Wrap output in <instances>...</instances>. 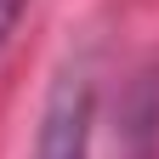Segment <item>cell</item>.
Segmentation results:
<instances>
[{"mask_svg": "<svg viewBox=\"0 0 159 159\" xmlns=\"http://www.w3.org/2000/svg\"><path fill=\"white\" fill-rule=\"evenodd\" d=\"M91 125H97V85L85 68H63L46 91L34 131V159H91Z\"/></svg>", "mask_w": 159, "mask_h": 159, "instance_id": "1", "label": "cell"}, {"mask_svg": "<svg viewBox=\"0 0 159 159\" xmlns=\"http://www.w3.org/2000/svg\"><path fill=\"white\" fill-rule=\"evenodd\" d=\"M29 6H34V0H0V51L11 46V34H17V23H23Z\"/></svg>", "mask_w": 159, "mask_h": 159, "instance_id": "2", "label": "cell"}]
</instances>
